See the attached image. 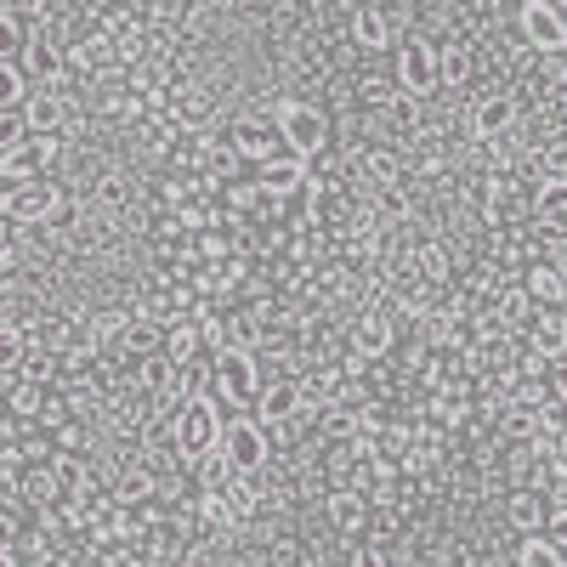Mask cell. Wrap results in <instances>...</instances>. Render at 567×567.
Here are the masks:
<instances>
[{
  "label": "cell",
  "mask_w": 567,
  "mask_h": 567,
  "mask_svg": "<svg viewBox=\"0 0 567 567\" xmlns=\"http://www.w3.org/2000/svg\"><path fill=\"white\" fill-rule=\"evenodd\" d=\"M443 45H432L425 34H403L398 40V58H392V74H398V91L414 103H432L443 91V63H437Z\"/></svg>",
  "instance_id": "6da1fadb"
},
{
  "label": "cell",
  "mask_w": 567,
  "mask_h": 567,
  "mask_svg": "<svg viewBox=\"0 0 567 567\" xmlns=\"http://www.w3.org/2000/svg\"><path fill=\"white\" fill-rule=\"evenodd\" d=\"M227 437V420H221V403L216 398H194L187 403V414L176 420V460L194 471L205 454H216Z\"/></svg>",
  "instance_id": "7a4b0ae2"
},
{
  "label": "cell",
  "mask_w": 567,
  "mask_h": 567,
  "mask_svg": "<svg viewBox=\"0 0 567 567\" xmlns=\"http://www.w3.org/2000/svg\"><path fill=\"white\" fill-rule=\"evenodd\" d=\"M221 409L233 414H250L256 398H261V369H256V352H216V392H210Z\"/></svg>",
  "instance_id": "3957f363"
},
{
  "label": "cell",
  "mask_w": 567,
  "mask_h": 567,
  "mask_svg": "<svg viewBox=\"0 0 567 567\" xmlns=\"http://www.w3.org/2000/svg\"><path fill=\"white\" fill-rule=\"evenodd\" d=\"M516 34H523L528 52L561 58L567 52V7H556V0H523L516 7Z\"/></svg>",
  "instance_id": "277c9868"
},
{
  "label": "cell",
  "mask_w": 567,
  "mask_h": 567,
  "mask_svg": "<svg viewBox=\"0 0 567 567\" xmlns=\"http://www.w3.org/2000/svg\"><path fill=\"white\" fill-rule=\"evenodd\" d=\"M221 454H227V465L239 471V477H256V471H267L272 432H267L261 420H250V414H233L227 420V437H221Z\"/></svg>",
  "instance_id": "5b68a950"
},
{
  "label": "cell",
  "mask_w": 567,
  "mask_h": 567,
  "mask_svg": "<svg viewBox=\"0 0 567 567\" xmlns=\"http://www.w3.org/2000/svg\"><path fill=\"white\" fill-rule=\"evenodd\" d=\"M63 187L58 182H23V187H7V227H45L58 210H63Z\"/></svg>",
  "instance_id": "8992f818"
},
{
  "label": "cell",
  "mask_w": 567,
  "mask_h": 567,
  "mask_svg": "<svg viewBox=\"0 0 567 567\" xmlns=\"http://www.w3.org/2000/svg\"><path fill=\"white\" fill-rule=\"evenodd\" d=\"M278 131H284V148H290L296 159H318V154H329V120H323V109H312V103H296L290 114L278 120Z\"/></svg>",
  "instance_id": "52a82bcc"
},
{
  "label": "cell",
  "mask_w": 567,
  "mask_h": 567,
  "mask_svg": "<svg viewBox=\"0 0 567 567\" xmlns=\"http://www.w3.org/2000/svg\"><path fill=\"white\" fill-rule=\"evenodd\" d=\"M465 125H471L477 142H505V136H516V125H523V109H516L511 91H483V97L471 103Z\"/></svg>",
  "instance_id": "ba28073f"
},
{
  "label": "cell",
  "mask_w": 567,
  "mask_h": 567,
  "mask_svg": "<svg viewBox=\"0 0 567 567\" xmlns=\"http://www.w3.org/2000/svg\"><path fill=\"white\" fill-rule=\"evenodd\" d=\"M227 136H233V148L245 154V165H250V171H256V165H267V159H278V154H290V148H284L278 120H267V114H245Z\"/></svg>",
  "instance_id": "9c48e42d"
},
{
  "label": "cell",
  "mask_w": 567,
  "mask_h": 567,
  "mask_svg": "<svg viewBox=\"0 0 567 567\" xmlns=\"http://www.w3.org/2000/svg\"><path fill=\"white\" fill-rule=\"evenodd\" d=\"M256 420L267 425V432H284V425L307 420V409H301V381H272V386H261Z\"/></svg>",
  "instance_id": "30bf717a"
},
{
  "label": "cell",
  "mask_w": 567,
  "mask_h": 567,
  "mask_svg": "<svg viewBox=\"0 0 567 567\" xmlns=\"http://www.w3.org/2000/svg\"><path fill=\"white\" fill-rule=\"evenodd\" d=\"M392 347H398V329H392V318H381V312L358 318V323H352V336H347V352L363 358V363H381Z\"/></svg>",
  "instance_id": "8fae6325"
},
{
  "label": "cell",
  "mask_w": 567,
  "mask_h": 567,
  "mask_svg": "<svg viewBox=\"0 0 567 567\" xmlns=\"http://www.w3.org/2000/svg\"><path fill=\"white\" fill-rule=\"evenodd\" d=\"M347 29H352V40L363 45V52H386L392 40H403L398 34V18L386 7H352L347 12Z\"/></svg>",
  "instance_id": "7c38bea8"
},
{
  "label": "cell",
  "mask_w": 567,
  "mask_h": 567,
  "mask_svg": "<svg viewBox=\"0 0 567 567\" xmlns=\"http://www.w3.org/2000/svg\"><path fill=\"white\" fill-rule=\"evenodd\" d=\"M256 182H261V194L267 199H290V194H301L307 187V159H296V154H278V159H267V165H256Z\"/></svg>",
  "instance_id": "4fadbf2b"
},
{
  "label": "cell",
  "mask_w": 567,
  "mask_h": 567,
  "mask_svg": "<svg viewBox=\"0 0 567 567\" xmlns=\"http://www.w3.org/2000/svg\"><path fill=\"white\" fill-rule=\"evenodd\" d=\"M437 63H443V91H465L471 80H477V58H471V34H449V40H443V52H437Z\"/></svg>",
  "instance_id": "5bb4252c"
},
{
  "label": "cell",
  "mask_w": 567,
  "mask_h": 567,
  "mask_svg": "<svg viewBox=\"0 0 567 567\" xmlns=\"http://www.w3.org/2000/svg\"><path fill=\"white\" fill-rule=\"evenodd\" d=\"M114 499H120L125 511H148V505L159 499L154 465H131V471H120V477H114Z\"/></svg>",
  "instance_id": "9a60e30c"
},
{
  "label": "cell",
  "mask_w": 567,
  "mask_h": 567,
  "mask_svg": "<svg viewBox=\"0 0 567 567\" xmlns=\"http://www.w3.org/2000/svg\"><path fill=\"white\" fill-rule=\"evenodd\" d=\"M323 516H329V528H336L341 539H358L363 523H369V505H363L352 488H336V494L323 499Z\"/></svg>",
  "instance_id": "2e32d148"
},
{
  "label": "cell",
  "mask_w": 567,
  "mask_h": 567,
  "mask_svg": "<svg viewBox=\"0 0 567 567\" xmlns=\"http://www.w3.org/2000/svg\"><path fill=\"white\" fill-rule=\"evenodd\" d=\"M29 120V136H63L69 131V103L58 97V91H40V97L23 109Z\"/></svg>",
  "instance_id": "e0dca14e"
},
{
  "label": "cell",
  "mask_w": 567,
  "mask_h": 567,
  "mask_svg": "<svg viewBox=\"0 0 567 567\" xmlns=\"http://www.w3.org/2000/svg\"><path fill=\"white\" fill-rule=\"evenodd\" d=\"M505 516H511V528L523 534V539H534V534H545L550 499H545V494H528V488H516V494H511V505H505Z\"/></svg>",
  "instance_id": "ac0fdd59"
},
{
  "label": "cell",
  "mask_w": 567,
  "mask_h": 567,
  "mask_svg": "<svg viewBox=\"0 0 567 567\" xmlns=\"http://www.w3.org/2000/svg\"><path fill=\"white\" fill-rule=\"evenodd\" d=\"M523 290H528L534 307H567V284H561V272H556L550 261H534V267L523 272Z\"/></svg>",
  "instance_id": "d6986e66"
},
{
  "label": "cell",
  "mask_w": 567,
  "mask_h": 567,
  "mask_svg": "<svg viewBox=\"0 0 567 567\" xmlns=\"http://www.w3.org/2000/svg\"><path fill=\"white\" fill-rule=\"evenodd\" d=\"M194 516H199V528H216V534H227V528L245 523L239 505H233V494H199V499H194Z\"/></svg>",
  "instance_id": "ffe728a7"
},
{
  "label": "cell",
  "mask_w": 567,
  "mask_h": 567,
  "mask_svg": "<svg viewBox=\"0 0 567 567\" xmlns=\"http://www.w3.org/2000/svg\"><path fill=\"white\" fill-rule=\"evenodd\" d=\"M465 414H471V386H465V381L432 386V420H437V425H460Z\"/></svg>",
  "instance_id": "44dd1931"
},
{
  "label": "cell",
  "mask_w": 567,
  "mask_h": 567,
  "mask_svg": "<svg viewBox=\"0 0 567 567\" xmlns=\"http://www.w3.org/2000/svg\"><path fill=\"white\" fill-rule=\"evenodd\" d=\"M374 120H381V131H392V136H414V131L425 125V120H420V103H414V97H403V91H392L386 109L374 114Z\"/></svg>",
  "instance_id": "7402d4cb"
},
{
  "label": "cell",
  "mask_w": 567,
  "mask_h": 567,
  "mask_svg": "<svg viewBox=\"0 0 567 567\" xmlns=\"http://www.w3.org/2000/svg\"><path fill=\"white\" fill-rule=\"evenodd\" d=\"M194 483H199V494H227L233 483H239V471H233L227 454L216 449V454H205V460L194 465Z\"/></svg>",
  "instance_id": "603a6c76"
},
{
  "label": "cell",
  "mask_w": 567,
  "mask_h": 567,
  "mask_svg": "<svg viewBox=\"0 0 567 567\" xmlns=\"http://www.w3.org/2000/svg\"><path fill=\"white\" fill-rule=\"evenodd\" d=\"M40 409H45V392L29 386V381H7V414L18 425H40Z\"/></svg>",
  "instance_id": "cb8c5ba5"
},
{
  "label": "cell",
  "mask_w": 567,
  "mask_h": 567,
  "mask_svg": "<svg viewBox=\"0 0 567 567\" xmlns=\"http://www.w3.org/2000/svg\"><path fill=\"white\" fill-rule=\"evenodd\" d=\"M516 567H567V550H556L550 539H523L516 545Z\"/></svg>",
  "instance_id": "d4e9b609"
},
{
  "label": "cell",
  "mask_w": 567,
  "mask_h": 567,
  "mask_svg": "<svg viewBox=\"0 0 567 567\" xmlns=\"http://www.w3.org/2000/svg\"><path fill=\"white\" fill-rule=\"evenodd\" d=\"M0 74H7V114L29 109L34 97H29V69H23V58H7V63H0Z\"/></svg>",
  "instance_id": "484cf974"
},
{
  "label": "cell",
  "mask_w": 567,
  "mask_h": 567,
  "mask_svg": "<svg viewBox=\"0 0 567 567\" xmlns=\"http://www.w3.org/2000/svg\"><path fill=\"white\" fill-rule=\"evenodd\" d=\"M227 494H233V505H239V516H256L267 505V477H261V471H256V477H239Z\"/></svg>",
  "instance_id": "4316f807"
},
{
  "label": "cell",
  "mask_w": 567,
  "mask_h": 567,
  "mask_svg": "<svg viewBox=\"0 0 567 567\" xmlns=\"http://www.w3.org/2000/svg\"><path fill=\"white\" fill-rule=\"evenodd\" d=\"M374 216H381V221H403L409 216V182L381 187V194H374Z\"/></svg>",
  "instance_id": "83f0119b"
},
{
  "label": "cell",
  "mask_w": 567,
  "mask_h": 567,
  "mask_svg": "<svg viewBox=\"0 0 567 567\" xmlns=\"http://www.w3.org/2000/svg\"><path fill=\"white\" fill-rule=\"evenodd\" d=\"M97 205H103V210H114V216H120V210H125V205H131V182H125V176H120V171H114V176H103V182H97Z\"/></svg>",
  "instance_id": "f1b7e54d"
},
{
  "label": "cell",
  "mask_w": 567,
  "mask_h": 567,
  "mask_svg": "<svg viewBox=\"0 0 567 567\" xmlns=\"http://www.w3.org/2000/svg\"><path fill=\"white\" fill-rule=\"evenodd\" d=\"M52 443H58V454H85V420H69Z\"/></svg>",
  "instance_id": "f546056e"
},
{
  "label": "cell",
  "mask_w": 567,
  "mask_h": 567,
  "mask_svg": "<svg viewBox=\"0 0 567 567\" xmlns=\"http://www.w3.org/2000/svg\"><path fill=\"white\" fill-rule=\"evenodd\" d=\"M539 539H550L556 550H567V505H550V516H545V534Z\"/></svg>",
  "instance_id": "4dcf8cb0"
},
{
  "label": "cell",
  "mask_w": 567,
  "mask_h": 567,
  "mask_svg": "<svg viewBox=\"0 0 567 567\" xmlns=\"http://www.w3.org/2000/svg\"><path fill=\"white\" fill-rule=\"evenodd\" d=\"M352 567H398V561H392L386 545H358V550H352Z\"/></svg>",
  "instance_id": "1f68e13d"
}]
</instances>
